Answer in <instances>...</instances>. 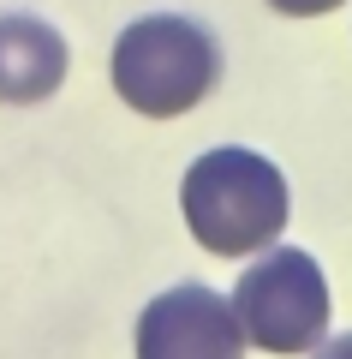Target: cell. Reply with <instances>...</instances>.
I'll use <instances>...</instances> for the list:
<instances>
[{
  "mask_svg": "<svg viewBox=\"0 0 352 359\" xmlns=\"http://www.w3.org/2000/svg\"><path fill=\"white\" fill-rule=\"evenodd\" d=\"M233 311L245 323V341L281 359V353H316L328 341L335 299H328V276L316 269L311 252L275 245L239 276Z\"/></svg>",
  "mask_w": 352,
  "mask_h": 359,
  "instance_id": "3957f363",
  "label": "cell"
},
{
  "mask_svg": "<svg viewBox=\"0 0 352 359\" xmlns=\"http://www.w3.org/2000/svg\"><path fill=\"white\" fill-rule=\"evenodd\" d=\"M275 13H287V18H316V13H335L340 0H269Z\"/></svg>",
  "mask_w": 352,
  "mask_h": 359,
  "instance_id": "8992f818",
  "label": "cell"
},
{
  "mask_svg": "<svg viewBox=\"0 0 352 359\" xmlns=\"http://www.w3.org/2000/svg\"><path fill=\"white\" fill-rule=\"evenodd\" d=\"M138 359H245V323L203 282L167 287L138 318Z\"/></svg>",
  "mask_w": 352,
  "mask_h": 359,
  "instance_id": "277c9868",
  "label": "cell"
},
{
  "mask_svg": "<svg viewBox=\"0 0 352 359\" xmlns=\"http://www.w3.org/2000/svg\"><path fill=\"white\" fill-rule=\"evenodd\" d=\"M179 210H185V228L203 252L251 257L281 240L293 198H287V180H281V168L269 156L227 144V150H209L185 168Z\"/></svg>",
  "mask_w": 352,
  "mask_h": 359,
  "instance_id": "6da1fadb",
  "label": "cell"
},
{
  "mask_svg": "<svg viewBox=\"0 0 352 359\" xmlns=\"http://www.w3.org/2000/svg\"><path fill=\"white\" fill-rule=\"evenodd\" d=\"M311 359H352V335H328V341L316 347Z\"/></svg>",
  "mask_w": 352,
  "mask_h": 359,
  "instance_id": "52a82bcc",
  "label": "cell"
},
{
  "mask_svg": "<svg viewBox=\"0 0 352 359\" xmlns=\"http://www.w3.org/2000/svg\"><path fill=\"white\" fill-rule=\"evenodd\" d=\"M215 84H221V48L197 18L150 13L113 42V90L126 108L150 120L191 114Z\"/></svg>",
  "mask_w": 352,
  "mask_h": 359,
  "instance_id": "7a4b0ae2",
  "label": "cell"
},
{
  "mask_svg": "<svg viewBox=\"0 0 352 359\" xmlns=\"http://www.w3.org/2000/svg\"><path fill=\"white\" fill-rule=\"evenodd\" d=\"M66 84V36L30 13L0 18V102H48Z\"/></svg>",
  "mask_w": 352,
  "mask_h": 359,
  "instance_id": "5b68a950",
  "label": "cell"
}]
</instances>
